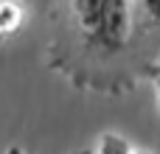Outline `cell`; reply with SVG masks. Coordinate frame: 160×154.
<instances>
[{
  "mask_svg": "<svg viewBox=\"0 0 160 154\" xmlns=\"http://www.w3.org/2000/svg\"><path fill=\"white\" fill-rule=\"evenodd\" d=\"M25 22V8L20 0H0V42L14 36Z\"/></svg>",
  "mask_w": 160,
  "mask_h": 154,
  "instance_id": "7a4b0ae2",
  "label": "cell"
},
{
  "mask_svg": "<svg viewBox=\"0 0 160 154\" xmlns=\"http://www.w3.org/2000/svg\"><path fill=\"white\" fill-rule=\"evenodd\" d=\"M6 154H25V152H22L20 146H11V149H8V152H6Z\"/></svg>",
  "mask_w": 160,
  "mask_h": 154,
  "instance_id": "5b68a950",
  "label": "cell"
},
{
  "mask_svg": "<svg viewBox=\"0 0 160 154\" xmlns=\"http://www.w3.org/2000/svg\"><path fill=\"white\" fill-rule=\"evenodd\" d=\"M158 107H160V70H158Z\"/></svg>",
  "mask_w": 160,
  "mask_h": 154,
  "instance_id": "8992f818",
  "label": "cell"
},
{
  "mask_svg": "<svg viewBox=\"0 0 160 154\" xmlns=\"http://www.w3.org/2000/svg\"><path fill=\"white\" fill-rule=\"evenodd\" d=\"M143 25L155 22L132 0H65L68 56L96 73L124 67L132 59V45Z\"/></svg>",
  "mask_w": 160,
  "mask_h": 154,
  "instance_id": "6da1fadb",
  "label": "cell"
},
{
  "mask_svg": "<svg viewBox=\"0 0 160 154\" xmlns=\"http://www.w3.org/2000/svg\"><path fill=\"white\" fill-rule=\"evenodd\" d=\"M73 154H93V152H90V149H84V152H73Z\"/></svg>",
  "mask_w": 160,
  "mask_h": 154,
  "instance_id": "52a82bcc",
  "label": "cell"
},
{
  "mask_svg": "<svg viewBox=\"0 0 160 154\" xmlns=\"http://www.w3.org/2000/svg\"><path fill=\"white\" fill-rule=\"evenodd\" d=\"M141 6H143V11L149 14V20L160 28V0H141Z\"/></svg>",
  "mask_w": 160,
  "mask_h": 154,
  "instance_id": "277c9868",
  "label": "cell"
},
{
  "mask_svg": "<svg viewBox=\"0 0 160 154\" xmlns=\"http://www.w3.org/2000/svg\"><path fill=\"white\" fill-rule=\"evenodd\" d=\"M135 154H146V152H135Z\"/></svg>",
  "mask_w": 160,
  "mask_h": 154,
  "instance_id": "ba28073f",
  "label": "cell"
},
{
  "mask_svg": "<svg viewBox=\"0 0 160 154\" xmlns=\"http://www.w3.org/2000/svg\"><path fill=\"white\" fill-rule=\"evenodd\" d=\"M98 154H135V149L129 146L127 137L107 132V135H101V140H98Z\"/></svg>",
  "mask_w": 160,
  "mask_h": 154,
  "instance_id": "3957f363",
  "label": "cell"
}]
</instances>
